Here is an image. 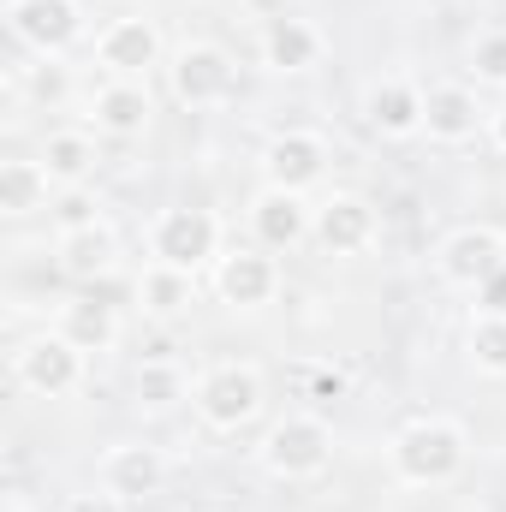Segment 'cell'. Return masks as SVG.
Segmentation results:
<instances>
[{"label": "cell", "mask_w": 506, "mask_h": 512, "mask_svg": "<svg viewBox=\"0 0 506 512\" xmlns=\"http://www.w3.org/2000/svg\"><path fill=\"white\" fill-rule=\"evenodd\" d=\"M143 120H149V96H143L137 84H114V90L96 96V126L102 131L131 137V131H143Z\"/></svg>", "instance_id": "cell-18"}, {"label": "cell", "mask_w": 506, "mask_h": 512, "mask_svg": "<svg viewBox=\"0 0 506 512\" xmlns=\"http://www.w3.org/2000/svg\"><path fill=\"white\" fill-rule=\"evenodd\" d=\"M495 137H501V149H506V108H501V120H495Z\"/></svg>", "instance_id": "cell-31"}, {"label": "cell", "mask_w": 506, "mask_h": 512, "mask_svg": "<svg viewBox=\"0 0 506 512\" xmlns=\"http://www.w3.org/2000/svg\"><path fill=\"white\" fill-rule=\"evenodd\" d=\"M233 84H239V66H233L221 48H209V42H203V48H185L179 66H173V90H179V102H191V108L227 102Z\"/></svg>", "instance_id": "cell-5"}, {"label": "cell", "mask_w": 506, "mask_h": 512, "mask_svg": "<svg viewBox=\"0 0 506 512\" xmlns=\"http://www.w3.org/2000/svg\"><path fill=\"white\" fill-rule=\"evenodd\" d=\"M471 352L483 370H506V316H483L471 328Z\"/></svg>", "instance_id": "cell-24"}, {"label": "cell", "mask_w": 506, "mask_h": 512, "mask_svg": "<svg viewBox=\"0 0 506 512\" xmlns=\"http://www.w3.org/2000/svg\"><path fill=\"white\" fill-rule=\"evenodd\" d=\"M155 54H161V36H155L149 18H120L102 36V66H114V72H149Z\"/></svg>", "instance_id": "cell-11"}, {"label": "cell", "mask_w": 506, "mask_h": 512, "mask_svg": "<svg viewBox=\"0 0 506 512\" xmlns=\"http://www.w3.org/2000/svg\"><path fill=\"white\" fill-rule=\"evenodd\" d=\"M310 393H316L322 405H334V399L346 393V376H316V382H310Z\"/></svg>", "instance_id": "cell-29"}, {"label": "cell", "mask_w": 506, "mask_h": 512, "mask_svg": "<svg viewBox=\"0 0 506 512\" xmlns=\"http://www.w3.org/2000/svg\"><path fill=\"white\" fill-rule=\"evenodd\" d=\"M155 256L167 268H185V274L203 268L215 256V215H203V209H167L161 227H155Z\"/></svg>", "instance_id": "cell-4"}, {"label": "cell", "mask_w": 506, "mask_h": 512, "mask_svg": "<svg viewBox=\"0 0 506 512\" xmlns=\"http://www.w3.org/2000/svg\"><path fill=\"white\" fill-rule=\"evenodd\" d=\"M12 30L30 42V48H42V54H54V48H66L72 36H78V6L72 0H12Z\"/></svg>", "instance_id": "cell-7"}, {"label": "cell", "mask_w": 506, "mask_h": 512, "mask_svg": "<svg viewBox=\"0 0 506 512\" xmlns=\"http://www.w3.org/2000/svg\"><path fill=\"white\" fill-rule=\"evenodd\" d=\"M66 512H120V501H114V495H78Z\"/></svg>", "instance_id": "cell-30"}, {"label": "cell", "mask_w": 506, "mask_h": 512, "mask_svg": "<svg viewBox=\"0 0 506 512\" xmlns=\"http://www.w3.org/2000/svg\"><path fill=\"white\" fill-rule=\"evenodd\" d=\"M197 405H203V417H209L215 429H239V423H251L256 405H262V382H256V370L221 364L215 376H203Z\"/></svg>", "instance_id": "cell-2"}, {"label": "cell", "mask_w": 506, "mask_h": 512, "mask_svg": "<svg viewBox=\"0 0 506 512\" xmlns=\"http://www.w3.org/2000/svg\"><path fill=\"white\" fill-rule=\"evenodd\" d=\"M370 126L387 131V137H405V131L423 126V96L411 84H381L370 96Z\"/></svg>", "instance_id": "cell-17"}, {"label": "cell", "mask_w": 506, "mask_h": 512, "mask_svg": "<svg viewBox=\"0 0 506 512\" xmlns=\"http://www.w3.org/2000/svg\"><path fill=\"white\" fill-rule=\"evenodd\" d=\"M304 227H310V215H304L298 191L268 185V191L256 197V239H262V245L286 251V245H298V239H304Z\"/></svg>", "instance_id": "cell-9"}, {"label": "cell", "mask_w": 506, "mask_h": 512, "mask_svg": "<svg viewBox=\"0 0 506 512\" xmlns=\"http://www.w3.org/2000/svg\"><path fill=\"white\" fill-rule=\"evenodd\" d=\"M423 126H429V137H441V143H465L477 131V96L459 90V84L429 90L423 96Z\"/></svg>", "instance_id": "cell-10"}, {"label": "cell", "mask_w": 506, "mask_h": 512, "mask_svg": "<svg viewBox=\"0 0 506 512\" xmlns=\"http://www.w3.org/2000/svg\"><path fill=\"white\" fill-rule=\"evenodd\" d=\"M316 173H322V143H316V137L292 131V137H274V143H268V179H274L280 191H304Z\"/></svg>", "instance_id": "cell-12"}, {"label": "cell", "mask_w": 506, "mask_h": 512, "mask_svg": "<svg viewBox=\"0 0 506 512\" xmlns=\"http://www.w3.org/2000/svg\"><path fill=\"white\" fill-rule=\"evenodd\" d=\"M143 304H149L155 316H173V310H185V304H191V274L161 262L155 274H143Z\"/></svg>", "instance_id": "cell-23"}, {"label": "cell", "mask_w": 506, "mask_h": 512, "mask_svg": "<svg viewBox=\"0 0 506 512\" xmlns=\"http://www.w3.org/2000/svg\"><path fill=\"white\" fill-rule=\"evenodd\" d=\"M90 161H96V149H90L84 137H72V131L48 137V149H42V173L60 179V185H78V179L90 173Z\"/></svg>", "instance_id": "cell-22"}, {"label": "cell", "mask_w": 506, "mask_h": 512, "mask_svg": "<svg viewBox=\"0 0 506 512\" xmlns=\"http://www.w3.org/2000/svg\"><path fill=\"white\" fill-rule=\"evenodd\" d=\"M316 233H322V245L328 251H364L370 245V233H376V215H370V203H358V197H334L328 209H322V221H316Z\"/></svg>", "instance_id": "cell-13"}, {"label": "cell", "mask_w": 506, "mask_h": 512, "mask_svg": "<svg viewBox=\"0 0 506 512\" xmlns=\"http://www.w3.org/2000/svg\"><path fill=\"white\" fill-rule=\"evenodd\" d=\"M393 465L405 483H447L465 465V435L453 423H411L393 441Z\"/></svg>", "instance_id": "cell-1"}, {"label": "cell", "mask_w": 506, "mask_h": 512, "mask_svg": "<svg viewBox=\"0 0 506 512\" xmlns=\"http://www.w3.org/2000/svg\"><path fill=\"white\" fill-rule=\"evenodd\" d=\"M54 215H60V227H66V233H90V227H96V203H90L84 191H66Z\"/></svg>", "instance_id": "cell-26"}, {"label": "cell", "mask_w": 506, "mask_h": 512, "mask_svg": "<svg viewBox=\"0 0 506 512\" xmlns=\"http://www.w3.org/2000/svg\"><path fill=\"white\" fill-rule=\"evenodd\" d=\"M501 262H506V256H501V239H495V233L465 227V233H453V239H447V251H441V274H447L453 286H483Z\"/></svg>", "instance_id": "cell-8"}, {"label": "cell", "mask_w": 506, "mask_h": 512, "mask_svg": "<svg viewBox=\"0 0 506 512\" xmlns=\"http://www.w3.org/2000/svg\"><path fill=\"white\" fill-rule=\"evenodd\" d=\"M18 382L30 387V393H48V399L72 393L78 387V346L66 334L60 340H30L18 352Z\"/></svg>", "instance_id": "cell-6"}, {"label": "cell", "mask_w": 506, "mask_h": 512, "mask_svg": "<svg viewBox=\"0 0 506 512\" xmlns=\"http://www.w3.org/2000/svg\"><path fill=\"white\" fill-rule=\"evenodd\" d=\"M60 262H66L72 280H96V274H108V262H114V239H108L102 227H90V233H66Z\"/></svg>", "instance_id": "cell-20"}, {"label": "cell", "mask_w": 506, "mask_h": 512, "mask_svg": "<svg viewBox=\"0 0 506 512\" xmlns=\"http://www.w3.org/2000/svg\"><path fill=\"white\" fill-rule=\"evenodd\" d=\"M114 304H102V298H78V304H66V340L78 346V352H96V346H108L114 340Z\"/></svg>", "instance_id": "cell-19"}, {"label": "cell", "mask_w": 506, "mask_h": 512, "mask_svg": "<svg viewBox=\"0 0 506 512\" xmlns=\"http://www.w3.org/2000/svg\"><path fill=\"white\" fill-rule=\"evenodd\" d=\"M477 72H483L489 84H506V36H489V42H477Z\"/></svg>", "instance_id": "cell-27"}, {"label": "cell", "mask_w": 506, "mask_h": 512, "mask_svg": "<svg viewBox=\"0 0 506 512\" xmlns=\"http://www.w3.org/2000/svg\"><path fill=\"white\" fill-rule=\"evenodd\" d=\"M316 30L304 24V18H274L268 24V36H262V54H268V66H280V72H304L310 60H316Z\"/></svg>", "instance_id": "cell-15"}, {"label": "cell", "mask_w": 506, "mask_h": 512, "mask_svg": "<svg viewBox=\"0 0 506 512\" xmlns=\"http://www.w3.org/2000/svg\"><path fill=\"white\" fill-rule=\"evenodd\" d=\"M137 399L143 405H173L179 399V370L173 364H143L137 370Z\"/></svg>", "instance_id": "cell-25"}, {"label": "cell", "mask_w": 506, "mask_h": 512, "mask_svg": "<svg viewBox=\"0 0 506 512\" xmlns=\"http://www.w3.org/2000/svg\"><path fill=\"white\" fill-rule=\"evenodd\" d=\"M262 459H268L274 477H310V471L328 465V429H322L316 417H286V423L268 435Z\"/></svg>", "instance_id": "cell-3"}, {"label": "cell", "mask_w": 506, "mask_h": 512, "mask_svg": "<svg viewBox=\"0 0 506 512\" xmlns=\"http://www.w3.org/2000/svg\"><path fill=\"white\" fill-rule=\"evenodd\" d=\"M268 292H274V262L262 251H239L221 262V298L227 304L256 310V304H268Z\"/></svg>", "instance_id": "cell-14"}, {"label": "cell", "mask_w": 506, "mask_h": 512, "mask_svg": "<svg viewBox=\"0 0 506 512\" xmlns=\"http://www.w3.org/2000/svg\"><path fill=\"white\" fill-rule=\"evenodd\" d=\"M42 191H48L42 161H6V167H0V209H6V215L36 209V203H42Z\"/></svg>", "instance_id": "cell-21"}, {"label": "cell", "mask_w": 506, "mask_h": 512, "mask_svg": "<svg viewBox=\"0 0 506 512\" xmlns=\"http://www.w3.org/2000/svg\"><path fill=\"white\" fill-rule=\"evenodd\" d=\"M161 477H167V465H161L155 447H120V453L108 459V489H114V495H155Z\"/></svg>", "instance_id": "cell-16"}, {"label": "cell", "mask_w": 506, "mask_h": 512, "mask_svg": "<svg viewBox=\"0 0 506 512\" xmlns=\"http://www.w3.org/2000/svg\"><path fill=\"white\" fill-rule=\"evenodd\" d=\"M477 298H483V316H506V262L477 286Z\"/></svg>", "instance_id": "cell-28"}]
</instances>
